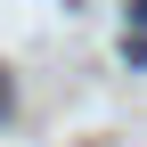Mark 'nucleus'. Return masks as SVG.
Wrapping results in <instances>:
<instances>
[{"instance_id": "f257e3e1", "label": "nucleus", "mask_w": 147, "mask_h": 147, "mask_svg": "<svg viewBox=\"0 0 147 147\" xmlns=\"http://www.w3.org/2000/svg\"><path fill=\"white\" fill-rule=\"evenodd\" d=\"M8 106H16V90H8V74H0V123H8Z\"/></svg>"}]
</instances>
